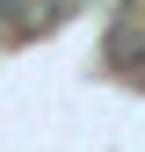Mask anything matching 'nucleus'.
Segmentation results:
<instances>
[{"instance_id":"nucleus-1","label":"nucleus","mask_w":145,"mask_h":152,"mask_svg":"<svg viewBox=\"0 0 145 152\" xmlns=\"http://www.w3.org/2000/svg\"><path fill=\"white\" fill-rule=\"evenodd\" d=\"M109 65H116V72H145V29L123 22L116 36H109Z\"/></svg>"}]
</instances>
